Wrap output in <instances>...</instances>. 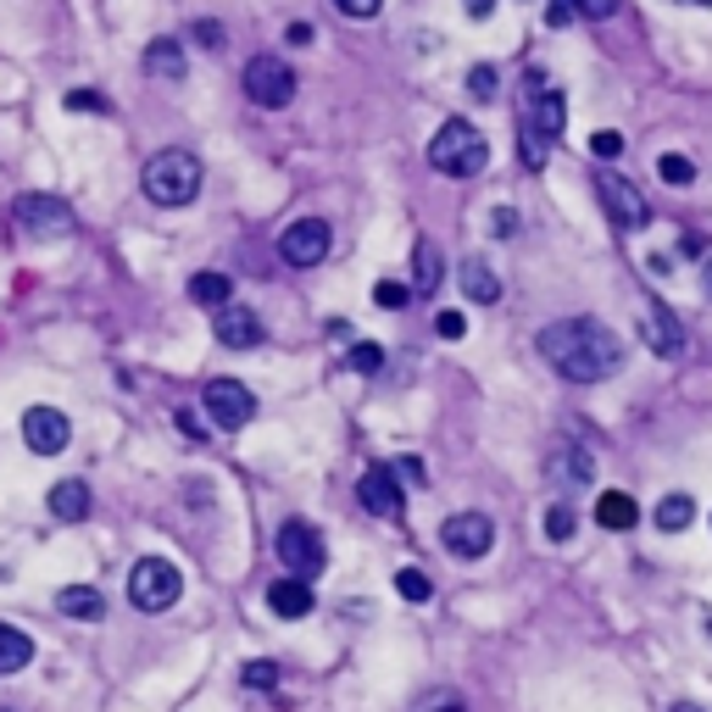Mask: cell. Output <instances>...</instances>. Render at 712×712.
Masks as SVG:
<instances>
[{"instance_id": "6da1fadb", "label": "cell", "mask_w": 712, "mask_h": 712, "mask_svg": "<svg viewBox=\"0 0 712 712\" xmlns=\"http://www.w3.org/2000/svg\"><path fill=\"white\" fill-rule=\"evenodd\" d=\"M540 357L567 378V385H601L624 367V340L596 317H562L540 328Z\"/></svg>"}, {"instance_id": "7a4b0ae2", "label": "cell", "mask_w": 712, "mask_h": 712, "mask_svg": "<svg viewBox=\"0 0 712 712\" xmlns=\"http://www.w3.org/2000/svg\"><path fill=\"white\" fill-rule=\"evenodd\" d=\"M139 184H146V196L157 207H189L201 196V157L196 151H157L146 162V173H139Z\"/></svg>"}, {"instance_id": "3957f363", "label": "cell", "mask_w": 712, "mask_h": 712, "mask_svg": "<svg viewBox=\"0 0 712 712\" xmlns=\"http://www.w3.org/2000/svg\"><path fill=\"white\" fill-rule=\"evenodd\" d=\"M429 167H440V173H451V178L485 173V167H490V139L473 128V123L451 117V123L429 139Z\"/></svg>"}, {"instance_id": "277c9868", "label": "cell", "mask_w": 712, "mask_h": 712, "mask_svg": "<svg viewBox=\"0 0 712 712\" xmlns=\"http://www.w3.org/2000/svg\"><path fill=\"white\" fill-rule=\"evenodd\" d=\"M184 590V574H178V562L167 557H146V562H134V574H128V601L139 612H167Z\"/></svg>"}, {"instance_id": "5b68a950", "label": "cell", "mask_w": 712, "mask_h": 712, "mask_svg": "<svg viewBox=\"0 0 712 712\" xmlns=\"http://www.w3.org/2000/svg\"><path fill=\"white\" fill-rule=\"evenodd\" d=\"M278 562L290 567V579H317L323 574V562H328V551H323V535L312 529V524H301V517H290V524L278 529Z\"/></svg>"}, {"instance_id": "8992f818", "label": "cell", "mask_w": 712, "mask_h": 712, "mask_svg": "<svg viewBox=\"0 0 712 712\" xmlns=\"http://www.w3.org/2000/svg\"><path fill=\"white\" fill-rule=\"evenodd\" d=\"M12 223L28 234V240H62V234H73V207L57 201V196H17Z\"/></svg>"}, {"instance_id": "52a82bcc", "label": "cell", "mask_w": 712, "mask_h": 712, "mask_svg": "<svg viewBox=\"0 0 712 712\" xmlns=\"http://www.w3.org/2000/svg\"><path fill=\"white\" fill-rule=\"evenodd\" d=\"M246 101H257L262 112H278L296 101V73L284 67L278 57H257L246 62Z\"/></svg>"}, {"instance_id": "ba28073f", "label": "cell", "mask_w": 712, "mask_h": 712, "mask_svg": "<svg viewBox=\"0 0 712 712\" xmlns=\"http://www.w3.org/2000/svg\"><path fill=\"white\" fill-rule=\"evenodd\" d=\"M440 540H446L451 557L479 562V557L496 546V524H490L485 512H457V517H446V524H440Z\"/></svg>"}, {"instance_id": "9c48e42d", "label": "cell", "mask_w": 712, "mask_h": 712, "mask_svg": "<svg viewBox=\"0 0 712 712\" xmlns=\"http://www.w3.org/2000/svg\"><path fill=\"white\" fill-rule=\"evenodd\" d=\"M201 401H207V412H212L217 429H246V423L257 417V396L240 385V378H212Z\"/></svg>"}, {"instance_id": "30bf717a", "label": "cell", "mask_w": 712, "mask_h": 712, "mask_svg": "<svg viewBox=\"0 0 712 712\" xmlns=\"http://www.w3.org/2000/svg\"><path fill=\"white\" fill-rule=\"evenodd\" d=\"M67 440H73L67 412H57V407H28L23 412V446L34 457H57V451H67Z\"/></svg>"}, {"instance_id": "8fae6325", "label": "cell", "mask_w": 712, "mask_h": 712, "mask_svg": "<svg viewBox=\"0 0 712 712\" xmlns=\"http://www.w3.org/2000/svg\"><path fill=\"white\" fill-rule=\"evenodd\" d=\"M278 257L290 262V267H317L328 257V223L323 217H301L278 234Z\"/></svg>"}, {"instance_id": "7c38bea8", "label": "cell", "mask_w": 712, "mask_h": 712, "mask_svg": "<svg viewBox=\"0 0 712 712\" xmlns=\"http://www.w3.org/2000/svg\"><path fill=\"white\" fill-rule=\"evenodd\" d=\"M357 496H362V507H367L373 517H385V524H396L401 507H407V496H401V473H396L390 462L367 467V473H362V485H357Z\"/></svg>"}, {"instance_id": "4fadbf2b", "label": "cell", "mask_w": 712, "mask_h": 712, "mask_svg": "<svg viewBox=\"0 0 712 712\" xmlns=\"http://www.w3.org/2000/svg\"><path fill=\"white\" fill-rule=\"evenodd\" d=\"M596 189H601V201H607V212H612V223H619V228H646L651 223V212H646V196H640V189L624 178V173H601L596 178Z\"/></svg>"}, {"instance_id": "5bb4252c", "label": "cell", "mask_w": 712, "mask_h": 712, "mask_svg": "<svg viewBox=\"0 0 712 712\" xmlns=\"http://www.w3.org/2000/svg\"><path fill=\"white\" fill-rule=\"evenodd\" d=\"M640 340H646L651 357H679V351H685V323H679V312H669L662 301H646V312H640Z\"/></svg>"}, {"instance_id": "9a60e30c", "label": "cell", "mask_w": 712, "mask_h": 712, "mask_svg": "<svg viewBox=\"0 0 712 712\" xmlns=\"http://www.w3.org/2000/svg\"><path fill=\"white\" fill-rule=\"evenodd\" d=\"M546 479L567 496V490H585L590 485V451L574 446V440H562L551 457H546Z\"/></svg>"}, {"instance_id": "2e32d148", "label": "cell", "mask_w": 712, "mask_h": 712, "mask_svg": "<svg viewBox=\"0 0 712 712\" xmlns=\"http://www.w3.org/2000/svg\"><path fill=\"white\" fill-rule=\"evenodd\" d=\"M217 340L228 346V351H246V346H262V317L251 312V307H223L217 312Z\"/></svg>"}, {"instance_id": "e0dca14e", "label": "cell", "mask_w": 712, "mask_h": 712, "mask_svg": "<svg viewBox=\"0 0 712 712\" xmlns=\"http://www.w3.org/2000/svg\"><path fill=\"white\" fill-rule=\"evenodd\" d=\"M57 607H62V619H73V624H95L107 612V596L95 590V585H67L57 596Z\"/></svg>"}, {"instance_id": "ac0fdd59", "label": "cell", "mask_w": 712, "mask_h": 712, "mask_svg": "<svg viewBox=\"0 0 712 712\" xmlns=\"http://www.w3.org/2000/svg\"><path fill=\"white\" fill-rule=\"evenodd\" d=\"M267 607L278 612V619H307V612H312V585L307 579H278L267 590Z\"/></svg>"}, {"instance_id": "d6986e66", "label": "cell", "mask_w": 712, "mask_h": 712, "mask_svg": "<svg viewBox=\"0 0 712 712\" xmlns=\"http://www.w3.org/2000/svg\"><path fill=\"white\" fill-rule=\"evenodd\" d=\"M596 524H601V529H635V524H640L635 496H624V490H601V501H596Z\"/></svg>"}, {"instance_id": "ffe728a7", "label": "cell", "mask_w": 712, "mask_h": 712, "mask_svg": "<svg viewBox=\"0 0 712 712\" xmlns=\"http://www.w3.org/2000/svg\"><path fill=\"white\" fill-rule=\"evenodd\" d=\"M651 524H657L662 535H679V529H690V524H696V501H690L685 490L662 496V501H657V512H651Z\"/></svg>"}, {"instance_id": "44dd1931", "label": "cell", "mask_w": 712, "mask_h": 712, "mask_svg": "<svg viewBox=\"0 0 712 712\" xmlns=\"http://www.w3.org/2000/svg\"><path fill=\"white\" fill-rule=\"evenodd\" d=\"M51 512L62 517V524H78V517H89V485H84V479L51 485Z\"/></svg>"}, {"instance_id": "7402d4cb", "label": "cell", "mask_w": 712, "mask_h": 712, "mask_svg": "<svg viewBox=\"0 0 712 712\" xmlns=\"http://www.w3.org/2000/svg\"><path fill=\"white\" fill-rule=\"evenodd\" d=\"M146 73H151V78H167V84L184 78V51H178V39H151V45H146Z\"/></svg>"}, {"instance_id": "603a6c76", "label": "cell", "mask_w": 712, "mask_h": 712, "mask_svg": "<svg viewBox=\"0 0 712 712\" xmlns=\"http://www.w3.org/2000/svg\"><path fill=\"white\" fill-rule=\"evenodd\" d=\"M34 662V640L17 624H0V674H23Z\"/></svg>"}, {"instance_id": "cb8c5ba5", "label": "cell", "mask_w": 712, "mask_h": 712, "mask_svg": "<svg viewBox=\"0 0 712 712\" xmlns=\"http://www.w3.org/2000/svg\"><path fill=\"white\" fill-rule=\"evenodd\" d=\"M412 284H417L423 296L440 290V246L435 240H417V251H412Z\"/></svg>"}, {"instance_id": "d4e9b609", "label": "cell", "mask_w": 712, "mask_h": 712, "mask_svg": "<svg viewBox=\"0 0 712 712\" xmlns=\"http://www.w3.org/2000/svg\"><path fill=\"white\" fill-rule=\"evenodd\" d=\"M189 301H196V307H228L234 301V284L223 278V273H196V278H189Z\"/></svg>"}, {"instance_id": "484cf974", "label": "cell", "mask_w": 712, "mask_h": 712, "mask_svg": "<svg viewBox=\"0 0 712 712\" xmlns=\"http://www.w3.org/2000/svg\"><path fill=\"white\" fill-rule=\"evenodd\" d=\"M462 290H467V301H479V307H496V301H501V284H496V273H490L485 262H467V267H462Z\"/></svg>"}, {"instance_id": "4316f807", "label": "cell", "mask_w": 712, "mask_h": 712, "mask_svg": "<svg viewBox=\"0 0 712 712\" xmlns=\"http://www.w3.org/2000/svg\"><path fill=\"white\" fill-rule=\"evenodd\" d=\"M517 146H524V167H546V146H551V139H546V128L535 123V112H524V123H517Z\"/></svg>"}, {"instance_id": "83f0119b", "label": "cell", "mask_w": 712, "mask_h": 712, "mask_svg": "<svg viewBox=\"0 0 712 712\" xmlns=\"http://www.w3.org/2000/svg\"><path fill=\"white\" fill-rule=\"evenodd\" d=\"M535 123L546 128V139H557V134H562V123H567V101H562V89H540Z\"/></svg>"}, {"instance_id": "f1b7e54d", "label": "cell", "mask_w": 712, "mask_h": 712, "mask_svg": "<svg viewBox=\"0 0 712 712\" xmlns=\"http://www.w3.org/2000/svg\"><path fill=\"white\" fill-rule=\"evenodd\" d=\"M396 590H401L407 601H429V596H435V579L423 574V567H401V574H396Z\"/></svg>"}, {"instance_id": "f546056e", "label": "cell", "mask_w": 712, "mask_h": 712, "mask_svg": "<svg viewBox=\"0 0 712 712\" xmlns=\"http://www.w3.org/2000/svg\"><path fill=\"white\" fill-rule=\"evenodd\" d=\"M546 540H574V507L567 501H551V512H546Z\"/></svg>"}, {"instance_id": "4dcf8cb0", "label": "cell", "mask_w": 712, "mask_h": 712, "mask_svg": "<svg viewBox=\"0 0 712 712\" xmlns=\"http://www.w3.org/2000/svg\"><path fill=\"white\" fill-rule=\"evenodd\" d=\"M240 679H246V690H273L278 685V662L257 657V662H246V669H240Z\"/></svg>"}, {"instance_id": "1f68e13d", "label": "cell", "mask_w": 712, "mask_h": 712, "mask_svg": "<svg viewBox=\"0 0 712 712\" xmlns=\"http://www.w3.org/2000/svg\"><path fill=\"white\" fill-rule=\"evenodd\" d=\"M619 151H624V134H619V128H596V134H590V157H596V162H612Z\"/></svg>"}, {"instance_id": "d6a6232c", "label": "cell", "mask_w": 712, "mask_h": 712, "mask_svg": "<svg viewBox=\"0 0 712 712\" xmlns=\"http://www.w3.org/2000/svg\"><path fill=\"white\" fill-rule=\"evenodd\" d=\"M657 173L669 178V184H690V178H696V162H690V157H679V151H669V157L657 162Z\"/></svg>"}, {"instance_id": "836d02e7", "label": "cell", "mask_w": 712, "mask_h": 712, "mask_svg": "<svg viewBox=\"0 0 712 712\" xmlns=\"http://www.w3.org/2000/svg\"><path fill=\"white\" fill-rule=\"evenodd\" d=\"M417 712H467V701L457 690H429V696L417 701Z\"/></svg>"}, {"instance_id": "e575fe53", "label": "cell", "mask_w": 712, "mask_h": 712, "mask_svg": "<svg viewBox=\"0 0 712 712\" xmlns=\"http://www.w3.org/2000/svg\"><path fill=\"white\" fill-rule=\"evenodd\" d=\"M467 89H473V101H496V67L479 62V67L467 73Z\"/></svg>"}, {"instance_id": "d590c367", "label": "cell", "mask_w": 712, "mask_h": 712, "mask_svg": "<svg viewBox=\"0 0 712 712\" xmlns=\"http://www.w3.org/2000/svg\"><path fill=\"white\" fill-rule=\"evenodd\" d=\"M357 373H378L385 367V346H351V357H346Z\"/></svg>"}, {"instance_id": "8d00e7d4", "label": "cell", "mask_w": 712, "mask_h": 712, "mask_svg": "<svg viewBox=\"0 0 712 712\" xmlns=\"http://www.w3.org/2000/svg\"><path fill=\"white\" fill-rule=\"evenodd\" d=\"M619 7H624V0H574V12H579V17H590V23L619 17Z\"/></svg>"}, {"instance_id": "74e56055", "label": "cell", "mask_w": 712, "mask_h": 712, "mask_svg": "<svg viewBox=\"0 0 712 712\" xmlns=\"http://www.w3.org/2000/svg\"><path fill=\"white\" fill-rule=\"evenodd\" d=\"M407 296H412V290H407V284H396V278H378V284H373V301H378V307H407Z\"/></svg>"}, {"instance_id": "f35d334b", "label": "cell", "mask_w": 712, "mask_h": 712, "mask_svg": "<svg viewBox=\"0 0 712 712\" xmlns=\"http://www.w3.org/2000/svg\"><path fill=\"white\" fill-rule=\"evenodd\" d=\"M67 112H107V95H95V89H67Z\"/></svg>"}, {"instance_id": "ab89813d", "label": "cell", "mask_w": 712, "mask_h": 712, "mask_svg": "<svg viewBox=\"0 0 712 712\" xmlns=\"http://www.w3.org/2000/svg\"><path fill=\"white\" fill-rule=\"evenodd\" d=\"M435 335H440V340H462V335H467V317H462V312H440V317H435Z\"/></svg>"}, {"instance_id": "60d3db41", "label": "cell", "mask_w": 712, "mask_h": 712, "mask_svg": "<svg viewBox=\"0 0 712 712\" xmlns=\"http://www.w3.org/2000/svg\"><path fill=\"white\" fill-rule=\"evenodd\" d=\"M574 17H579V12H574V0H551V7H546V23H551V28H567Z\"/></svg>"}, {"instance_id": "b9f144b4", "label": "cell", "mask_w": 712, "mask_h": 712, "mask_svg": "<svg viewBox=\"0 0 712 712\" xmlns=\"http://www.w3.org/2000/svg\"><path fill=\"white\" fill-rule=\"evenodd\" d=\"M335 7H340L346 17H378V7H385V0H335Z\"/></svg>"}, {"instance_id": "7bdbcfd3", "label": "cell", "mask_w": 712, "mask_h": 712, "mask_svg": "<svg viewBox=\"0 0 712 712\" xmlns=\"http://www.w3.org/2000/svg\"><path fill=\"white\" fill-rule=\"evenodd\" d=\"M396 473H401V479H412V485H423V479H429V467H423L417 457H407V462H396Z\"/></svg>"}, {"instance_id": "ee69618b", "label": "cell", "mask_w": 712, "mask_h": 712, "mask_svg": "<svg viewBox=\"0 0 712 712\" xmlns=\"http://www.w3.org/2000/svg\"><path fill=\"white\" fill-rule=\"evenodd\" d=\"M490 228L501 234V240H507V234L517 228V212H507V207H496V217H490Z\"/></svg>"}, {"instance_id": "f6af8a7d", "label": "cell", "mask_w": 712, "mask_h": 712, "mask_svg": "<svg viewBox=\"0 0 712 712\" xmlns=\"http://www.w3.org/2000/svg\"><path fill=\"white\" fill-rule=\"evenodd\" d=\"M196 39H207L212 51H217V45H223V28H217V23H196Z\"/></svg>"}, {"instance_id": "bcb514c9", "label": "cell", "mask_w": 712, "mask_h": 712, "mask_svg": "<svg viewBox=\"0 0 712 712\" xmlns=\"http://www.w3.org/2000/svg\"><path fill=\"white\" fill-rule=\"evenodd\" d=\"M462 12H467V17H490L496 0H462Z\"/></svg>"}, {"instance_id": "7dc6e473", "label": "cell", "mask_w": 712, "mask_h": 712, "mask_svg": "<svg viewBox=\"0 0 712 712\" xmlns=\"http://www.w3.org/2000/svg\"><path fill=\"white\" fill-rule=\"evenodd\" d=\"M312 39V23H290V45H307Z\"/></svg>"}, {"instance_id": "c3c4849f", "label": "cell", "mask_w": 712, "mask_h": 712, "mask_svg": "<svg viewBox=\"0 0 712 712\" xmlns=\"http://www.w3.org/2000/svg\"><path fill=\"white\" fill-rule=\"evenodd\" d=\"M701 284H707V296H712V257H707V267H701Z\"/></svg>"}, {"instance_id": "681fc988", "label": "cell", "mask_w": 712, "mask_h": 712, "mask_svg": "<svg viewBox=\"0 0 712 712\" xmlns=\"http://www.w3.org/2000/svg\"><path fill=\"white\" fill-rule=\"evenodd\" d=\"M674 712H701V707H690V701H685V707H674Z\"/></svg>"}, {"instance_id": "f907efd6", "label": "cell", "mask_w": 712, "mask_h": 712, "mask_svg": "<svg viewBox=\"0 0 712 712\" xmlns=\"http://www.w3.org/2000/svg\"><path fill=\"white\" fill-rule=\"evenodd\" d=\"M696 7H712V0H696Z\"/></svg>"}, {"instance_id": "816d5d0a", "label": "cell", "mask_w": 712, "mask_h": 712, "mask_svg": "<svg viewBox=\"0 0 712 712\" xmlns=\"http://www.w3.org/2000/svg\"><path fill=\"white\" fill-rule=\"evenodd\" d=\"M0 712H12V707H0Z\"/></svg>"}]
</instances>
